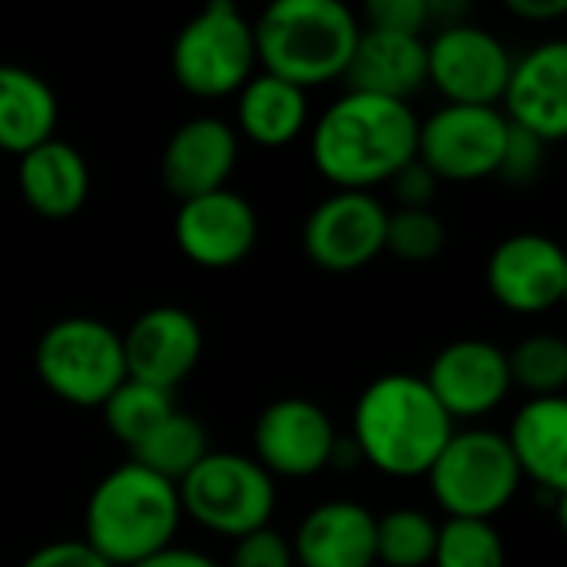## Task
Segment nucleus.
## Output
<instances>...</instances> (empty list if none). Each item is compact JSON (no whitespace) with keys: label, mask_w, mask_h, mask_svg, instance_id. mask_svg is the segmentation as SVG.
Segmentation results:
<instances>
[{"label":"nucleus","mask_w":567,"mask_h":567,"mask_svg":"<svg viewBox=\"0 0 567 567\" xmlns=\"http://www.w3.org/2000/svg\"><path fill=\"white\" fill-rule=\"evenodd\" d=\"M419 116L409 103L346 90L312 126V166L336 189L372 193L415 159Z\"/></svg>","instance_id":"f257e3e1"},{"label":"nucleus","mask_w":567,"mask_h":567,"mask_svg":"<svg viewBox=\"0 0 567 567\" xmlns=\"http://www.w3.org/2000/svg\"><path fill=\"white\" fill-rule=\"evenodd\" d=\"M452 435V415L425 379L409 372H389L369 382L352 412L359 458L392 478H425Z\"/></svg>","instance_id":"f03ea898"},{"label":"nucleus","mask_w":567,"mask_h":567,"mask_svg":"<svg viewBox=\"0 0 567 567\" xmlns=\"http://www.w3.org/2000/svg\"><path fill=\"white\" fill-rule=\"evenodd\" d=\"M183 522L173 482L123 462L106 472L83 512V542L113 567H133L169 548Z\"/></svg>","instance_id":"7ed1b4c3"},{"label":"nucleus","mask_w":567,"mask_h":567,"mask_svg":"<svg viewBox=\"0 0 567 567\" xmlns=\"http://www.w3.org/2000/svg\"><path fill=\"white\" fill-rule=\"evenodd\" d=\"M362 23L342 0H276L252 20L256 63L299 90L342 80Z\"/></svg>","instance_id":"20e7f679"},{"label":"nucleus","mask_w":567,"mask_h":567,"mask_svg":"<svg viewBox=\"0 0 567 567\" xmlns=\"http://www.w3.org/2000/svg\"><path fill=\"white\" fill-rule=\"evenodd\" d=\"M33 365L50 395L76 409H100L123 382V339L93 316H66L43 329Z\"/></svg>","instance_id":"39448f33"},{"label":"nucleus","mask_w":567,"mask_h":567,"mask_svg":"<svg viewBox=\"0 0 567 567\" xmlns=\"http://www.w3.org/2000/svg\"><path fill=\"white\" fill-rule=\"evenodd\" d=\"M176 492L183 515L229 542L269 528L276 512V478L239 452H209Z\"/></svg>","instance_id":"423d86ee"},{"label":"nucleus","mask_w":567,"mask_h":567,"mask_svg":"<svg viewBox=\"0 0 567 567\" xmlns=\"http://www.w3.org/2000/svg\"><path fill=\"white\" fill-rule=\"evenodd\" d=\"M169 63L176 83L199 100L239 93L256 70L252 20L233 0L206 3L179 27Z\"/></svg>","instance_id":"0eeeda50"},{"label":"nucleus","mask_w":567,"mask_h":567,"mask_svg":"<svg viewBox=\"0 0 567 567\" xmlns=\"http://www.w3.org/2000/svg\"><path fill=\"white\" fill-rule=\"evenodd\" d=\"M425 478L449 518L482 522L505 512L525 482L505 435L488 429L455 432Z\"/></svg>","instance_id":"6e6552de"},{"label":"nucleus","mask_w":567,"mask_h":567,"mask_svg":"<svg viewBox=\"0 0 567 567\" xmlns=\"http://www.w3.org/2000/svg\"><path fill=\"white\" fill-rule=\"evenodd\" d=\"M505 143L508 120L498 106L445 103L429 120H419L415 159H422L439 183H475L485 176H498Z\"/></svg>","instance_id":"1a4fd4ad"},{"label":"nucleus","mask_w":567,"mask_h":567,"mask_svg":"<svg viewBox=\"0 0 567 567\" xmlns=\"http://www.w3.org/2000/svg\"><path fill=\"white\" fill-rule=\"evenodd\" d=\"M389 209L375 193L336 189L326 196L302 226L306 256L322 272H359L385 252Z\"/></svg>","instance_id":"9d476101"},{"label":"nucleus","mask_w":567,"mask_h":567,"mask_svg":"<svg viewBox=\"0 0 567 567\" xmlns=\"http://www.w3.org/2000/svg\"><path fill=\"white\" fill-rule=\"evenodd\" d=\"M425 47H429V83L439 86L445 103H458V106L502 103L515 56L495 33L462 20L442 27L435 40H429Z\"/></svg>","instance_id":"9b49d317"},{"label":"nucleus","mask_w":567,"mask_h":567,"mask_svg":"<svg viewBox=\"0 0 567 567\" xmlns=\"http://www.w3.org/2000/svg\"><path fill=\"white\" fill-rule=\"evenodd\" d=\"M339 432L329 412L312 399H276L269 402L252 429L256 462L272 478H312L332 468Z\"/></svg>","instance_id":"f8f14e48"},{"label":"nucleus","mask_w":567,"mask_h":567,"mask_svg":"<svg viewBox=\"0 0 567 567\" xmlns=\"http://www.w3.org/2000/svg\"><path fill=\"white\" fill-rule=\"evenodd\" d=\"M485 279L505 309L538 316L567 296V256L551 236L515 233L492 249Z\"/></svg>","instance_id":"ddd939ff"},{"label":"nucleus","mask_w":567,"mask_h":567,"mask_svg":"<svg viewBox=\"0 0 567 567\" xmlns=\"http://www.w3.org/2000/svg\"><path fill=\"white\" fill-rule=\"evenodd\" d=\"M173 236L179 252L193 266L233 269L256 249L259 216L246 196L226 186L179 203L173 219Z\"/></svg>","instance_id":"4468645a"},{"label":"nucleus","mask_w":567,"mask_h":567,"mask_svg":"<svg viewBox=\"0 0 567 567\" xmlns=\"http://www.w3.org/2000/svg\"><path fill=\"white\" fill-rule=\"evenodd\" d=\"M126 379L173 392L203 359V326L179 306H153L120 336Z\"/></svg>","instance_id":"2eb2a0df"},{"label":"nucleus","mask_w":567,"mask_h":567,"mask_svg":"<svg viewBox=\"0 0 567 567\" xmlns=\"http://www.w3.org/2000/svg\"><path fill=\"white\" fill-rule=\"evenodd\" d=\"M442 409L455 419H482L495 412L508 392V352L488 339L449 342L422 375Z\"/></svg>","instance_id":"dca6fc26"},{"label":"nucleus","mask_w":567,"mask_h":567,"mask_svg":"<svg viewBox=\"0 0 567 567\" xmlns=\"http://www.w3.org/2000/svg\"><path fill=\"white\" fill-rule=\"evenodd\" d=\"M502 116L535 140L561 143L567 136V43L545 40L512 63Z\"/></svg>","instance_id":"f3484780"},{"label":"nucleus","mask_w":567,"mask_h":567,"mask_svg":"<svg viewBox=\"0 0 567 567\" xmlns=\"http://www.w3.org/2000/svg\"><path fill=\"white\" fill-rule=\"evenodd\" d=\"M239 159V133L219 116H193L163 146L159 176L179 203L226 189Z\"/></svg>","instance_id":"a211bd4d"},{"label":"nucleus","mask_w":567,"mask_h":567,"mask_svg":"<svg viewBox=\"0 0 567 567\" xmlns=\"http://www.w3.org/2000/svg\"><path fill=\"white\" fill-rule=\"evenodd\" d=\"M289 545L299 567H372L375 515L349 498L322 502L299 522Z\"/></svg>","instance_id":"6ab92c4d"},{"label":"nucleus","mask_w":567,"mask_h":567,"mask_svg":"<svg viewBox=\"0 0 567 567\" xmlns=\"http://www.w3.org/2000/svg\"><path fill=\"white\" fill-rule=\"evenodd\" d=\"M342 80L355 93L409 103L429 83V47L422 37L362 27Z\"/></svg>","instance_id":"aec40b11"},{"label":"nucleus","mask_w":567,"mask_h":567,"mask_svg":"<svg viewBox=\"0 0 567 567\" xmlns=\"http://www.w3.org/2000/svg\"><path fill=\"white\" fill-rule=\"evenodd\" d=\"M522 478H532L542 492L567 495V402L561 395L528 399L505 435Z\"/></svg>","instance_id":"412c9836"},{"label":"nucleus","mask_w":567,"mask_h":567,"mask_svg":"<svg viewBox=\"0 0 567 567\" xmlns=\"http://www.w3.org/2000/svg\"><path fill=\"white\" fill-rule=\"evenodd\" d=\"M17 183L23 203L43 219H70L90 199V166L66 140H47L20 156Z\"/></svg>","instance_id":"4be33fe9"},{"label":"nucleus","mask_w":567,"mask_h":567,"mask_svg":"<svg viewBox=\"0 0 567 567\" xmlns=\"http://www.w3.org/2000/svg\"><path fill=\"white\" fill-rule=\"evenodd\" d=\"M236 133H243L249 143L279 150L299 140V133L309 123V96L306 90L272 76V73H252L243 90L236 93Z\"/></svg>","instance_id":"5701e85b"},{"label":"nucleus","mask_w":567,"mask_h":567,"mask_svg":"<svg viewBox=\"0 0 567 567\" xmlns=\"http://www.w3.org/2000/svg\"><path fill=\"white\" fill-rule=\"evenodd\" d=\"M60 103L50 83L27 70L0 63V150L23 156L53 140Z\"/></svg>","instance_id":"b1692460"},{"label":"nucleus","mask_w":567,"mask_h":567,"mask_svg":"<svg viewBox=\"0 0 567 567\" xmlns=\"http://www.w3.org/2000/svg\"><path fill=\"white\" fill-rule=\"evenodd\" d=\"M209 452L213 449H209V435H206L203 422L176 409L169 419H163L130 452V462H136L140 468H146V472L179 485Z\"/></svg>","instance_id":"393cba45"},{"label":"nucleus","mask_w":567,"mask_h":567,"mask_svg":"<svg viewBox=\"0 0 567 567\" xmlns=\"http://www.w3.org/2000/svg\"><path fill=\"white\" fill-rule=\"evenodd\" d=\"M100 412H103L106 432L133 452L163 419H169L176 412V405H173V392L136 382V379H126L100 405Z\"/></svg>","instance_id":"a878e982"},{"label":"nucleus","mask_w":567,"mask_h":567,"mask_svg":"<svg viewBox=\"0 0 567 567\" xmlns=\"http://www.w3.org/2000/svg\"><path fill=\"white\" fill-rule=\"evenodd\" d=\"M439 525L419 508H392L375 518V565L429 567L435 558Z\"/></svg>","instance_id":"bb28decb"},{"label":"nucleus","mask_w":567,"mask_h":567,"mask_svg":"<svg viewBox=\"0 0 567 567\" xmlns=\"http://www.w3.org/2000/svg\"><path fill=\"white\" fill-rule=\"evenodd\" d=\"M508 375L512 389L518 385L532 399L561 395L567 385V342L555 332L525 336L508 352Z\"/></svg>","instance_id":"cd10ccee"},{"label":"nucleus","mask_w":567,"mask_h":567,"mask_svg":"<svg viewBox=\"0 0 567 567\" xmlns=\"http://www.w3.org/2000/svg\"><path fill=\"white\" fill-rule=\"evenodd\" d=\"M435 567H505V542L492 522L449 518L439 525Z\"/></svg>","instance_id":"c85d7f7f"},{"label":"nucleus","mask_w":567,"mask_h":567,"mask_svg":"<svg viewBox=\"0 0 567 567\" xmlns=\"http://www.w3.org/2000/svg\"><path fill=\"white\" fill-rule=\"evenodd\" d=\"M445 223L432 209H395L385 226V252L402 262H432L445 249Z\"/></svg>","instance_id":"c756f323"},{"label":"nucleus","mask_w":567,"mask_h":567,"mask_svg":"<svg viewBox=\"0 0 567 567\" xmlns=\"http://www.w3.org/2000/svg\"><path fill=\"white\" fill-rule=\"evenodd\" d=\"M362 17L369 30L409 33V37H422L425 27L432 23L429 0H369Z\"/></svg>","instance_id":"7c9ffc66"},{"label":"nucleus","mask_w":567,"mask_h":567,"mask_svg":"<svg viewBox=\"0 0 567 567\" xmlns=\"http://www.w3.org/2000/svg\"><path fill=\"white\" fill-rule=\"evenodd\" d=\"M226 567H296V558H292V545L279 532L259 528L233 542V555Z\"/></svg>","instance_id":"2f4dec72"},{"label":"nucleus","mask_w":567,"mask_h":567,"mask_svg":"<svg viewBox=\"0 0 567 567\" xmlns=\"http://www.w3.org/2000/svg\"><path fill=\"white\" fill-rule=\"evenodd\" d=\"M542 156H545V143L508 123V143H505V153H502L498 176H505L515 186L532 183L538 176V169H542Z\"/></svg>","instance_id":"473e14b6"},{"label":"nucleus","mask_w":567,"mask_h":567,"mask_svg":"<svg viewBox=\"0 0 567 567\" xmlns=\"http://www.w3.org/2000/svg\"><path fill=\"white\" fill-rule=\"evenodd\" d=\"M389 183H392V193L399 199V209H429V203L439 193V179L422 159L405 163Z\"/></svg>","instance_id":"72a5a7b5"},{"label":"nucleus","mask_w":567,"mask_h":567,"mask_svg":"<svg viewBox=\"0 0 567 567\" xmlns=\"http://www.w3.org/2000/svg\"><path fill=\"white\" fill-rule=\"evenodd\" d=\"M20 567H113L103 561L83 538L80 542H50L37 548Z\"/></svg>","instance_id":"f704fd0d"},{"label":"nucleus","mask_w":567,"mask_h":567,"mask_svg":"<svg viewBox=\"0 0 567 567\" xmlns=\"http://www.w3.org/2000/svg\"><path fill=\"white\" fill-rule=\"evenodd\" d=\"M133 567H223V565H219L216 558L203 555V551L169 545V548L156 551L153 558H146V561H140V565H133Z\"/></svg>","instance_id":"c9c22d12"},{"label":"nucleus","mask_w":567,"mask_h":567,"mask_svg":"<svg viewBox=\"0 0 567 567\" xmlns=\"http://www.w3.org/2000/svg\"><path fill=\"white\" fill-rule=\"evenodd\" d=\"M505 7L532 23H551L567 13V0H505Z\"/></svg>","instance_id":"e433bc0d"}]
</instances>
